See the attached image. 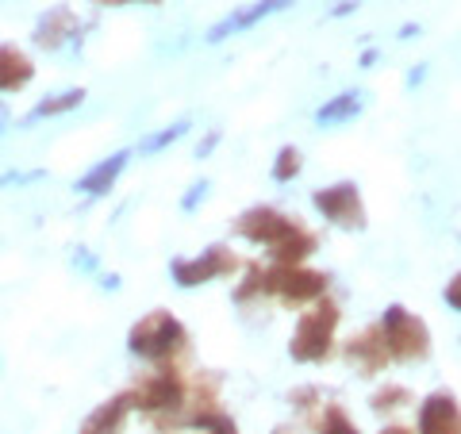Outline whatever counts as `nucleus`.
<instances>
[{
    "mask_svg": "<svg viewBox=\"0 0 461 434\" xmlns=\"http://www.w3.org/2000/svg\"><path fill=\"white\" fill-rule=\"evenodd\" d=\"M69 35H77V16L69 8H50L35 27V42L42 50H58Z\"/></svg>",
    "mask_w": 461,
    "mask_h": 434,
    "instance_id": "4468645a",
    "label": "nucleus"
},
{
    "mask_svg": "<svg viewBox=\"0 0 461 434\" xmlns=\"http://www.w3.org/2000/svg\"><path fill=\"white\" fill-rule=\"evenodd\" d=\"M312 204L320 208V215L327 223H335L342 231L366 227V204H362V193H357L354 181H339V185H327V189H315Z\"/></svg>",
    "mask_w": 461,
    "mask_h": 434,
    "instance_id": "0eeeda50",
    "label": "nucleus"
},
{
    "mask_svg": "<svg viewBox=\"0 0 461 434\" xmlns=\"http://www.w3.org/2000/svg\"><path fill=\"white\" fill-rule=\"evenodd\" d=\"M339 303L330 296H320L315 303H308V312H300L296 320V330L293 339H288V354L300 366H320L335 354V330H339Z\"/></svg>",
    "mask_w": 461,
    "mask_h": 434,
    "instance_id": "20e7f679",
    "label": "nucleus"
},
{
    "mask_svg": "<svg viewBox=\"0 0 461 434\" xmlns=\"http://www.w3.org/2000/svg\"><path fill=\"white\" fill-rule=\"evenodd\" d=\"M32 77H35V62L20 47L5 42L0 47V93H20L32 85Z\"/></svg>",
    "mask_w": 461,
    "mask_h": 434,
    "instance_id": "f8f14e48",
    "label": "nucleus"
},
{
    "mask_svg": "<svg viewBox=\"0 0 461 434\" xmlns=\"http://www.w3.org/2000/svg\"><path fill=\"white\" fill-rule=\"evenodd\" d=\"M357 108H362V93H339L330 104L320 108V123H342V120H350V115H357Z\"/></svg>",
    "mask_w": 461,
    "mask_h": 434,
    "instance_id": "a211bd4d",
    "label": "nucleus"
},
{
    "mask_svg": "<svg viewBox=\"0 0 461 434\" xmlns=\"http://www.w3.org/2000/svg\"><path fill=\"white\" fill-rule=\"evenodd\" d=\"M312 423H315V434H362L354 419L346 415L342 403H323V400H320V408H315Z\"/></svg>",
    "mask_w": 461,
    "mask_h": 434,
    "instance_id": "dca6fc26",
    "label": "nucleus"
},
{
    "mask_svg": "<svg viewBox=\"0 0 461 434\" xmlns=\"http://www.w3.org/2000/svg\"><path fill=\"white\" fill-rule=\"evenodd\" d=\"M185 396H189V381L177 373V366H158L154 373H142V377L135 381V388L127 393L131 408H139L142 415H150L162 430L177 427Z\"/></svg>",
    "mask_w": 461,
    "mask_h": 434,
    "instance_id": "7ed1b4c3",
    "label": "nucleus"
},
{
    "mask_svg": "<svg viewBox=\"0 0 461 434\" xmlns=\"http://www.w3.org/2000/svg\"><path fill=\"white\" fill-rule=\"evenodd\" d=\"M381 434H415V430H408V427H400V423H393V427H384Z\"/></svg>",
    "mask_w": 461,
    "mask_h": 434,
    "instance_id": "393cba45",
    "label": "nucleus"
},
{
    "mask_svg": "<svg viewBox=\"0 0 461 434\" xmlns=\"http://www.w3.org/2000/svg\"><path fill=\"white\" fill-rule=\"evenodd\" d=\"M403 403H411L408 388H403V384H384L381 393H373L369 408H373V411H396V408H403Z\"/></svg>",
    "mask_w": 461,
    "mask_h": 434,
    "instance_id": "aec40b11",
    "label": "nucleus"
},
{
    "mask_svg": "<svg viewBox=\"0 0 461 434\" xmlns=\"http://www.w3.org/2000/svg\"><path fill=\"white\" fill-rule=\"evenodd\" d=\"M420 434H461V415H457L454 393H430L420 403Z\"/></svg>",
    "mask_w": 461,
    "mask_h": 434,
    "instance_id": "9d476101",
    "label": "nucleus"
},
{
    "mask_svg": "<svg viewBox=\"0 0 461 434\" xmlns=\"http://www.w3.org/2000/svg\"><path fill=\"white\" fill-rule=\"evenodd\" d=\"M327 285H330V277L320 269H304V266H266L262 269L254 262L235 296H239V303L266 296V300L285 303V308H308V303L327 296Z\"/></svg>",
    "mask_w": 461,
    "mask_h": 434,
    "instance_id": "f03ea898",
    "label": "nucleus"
},
{
    "mask_svg": "<svg viewBox=\"0 0 461 434\" xmlns=\"http://www.w3.org/2000/svg\"><path fill=\"white\" fill-rule=\"evenodd\" d=\"M127 415H131V400H127V393H120V396L100 403V408L81 423L77 434H120L123 423H127Z\"/></svg>",
    "mask_w": 461,
    "mask_h": 434,
    "instance_id": "ddd939ff",
    "label": "nucleus"
},
{
    "mask_svg": "<svg viewBox=\"0 0 461 434\" xmlns=\"http://www.w3.org/2000/svg\"><path fill=\"white\" fill-rule=\"evenodd\" d=\"M242 262L227 246H208L204 254L196 258H177L173 262V281L181 288H196V285H208V281H220V277H230Z\"/></svg>",
    "mask_w": 461,
    "mask_h": 434,
    "instance_id": "6e6552de",
    "label": "nucleus"
},
{
    "mask_svg": "<svg viewBox=\"0 0 461 434\" xmlns=\"http://www.w3.org/2000/svg\"><path fill=\"white\" fill-rule=\"evenodd\" d=\"M235 235L247 242L266 246V254L273 258V266H304L308 258L320 250L315 231H308L296 215H285L269 204H258L250 212H242L235 220Z\"/></svg>",
    "mask_w": 461,
    "mask_h": 434,
    "instance_id": "f257e3e1",
    "label": "nucleus"
},
{
    "mask_svg": "<svg viewBox=\"0 0 461 434\" xmlns=\"http://www.w3.org/2000/svg\"><path fill=\"white\" fill-rule=\"evenodd\" d=\"M96 5H108V8H123V5H135V0H96ZM142 5H158V0H142Z\"/></svg>",
    "mask_w": 461,
    "mask_h": 434,
    "instance_id": "b1692460",
    "label": "nucleus"
},
{
    "mask_svg": "<svg viewBox=\"0 0 461 434\" xmlns=\"http://www.w3.org/2000/svg\"><path fill=\"white\" fill-rule=\"evenodd\" d=\"M185 127H189V123H173V127H169V131H162V135H158V139L150 142V150H162V147H166V142H173V139H181V135H185Z\"/></svg>",
    "mask_w": 461,
    "mask_h": 434,
    "instance_id": "4be33fe9",
    "label": "nucleus"
},
{
    "mask_svg": "<svg viewBox=\"0 0 461 434\" xmlns=\"http://www.w3.org/2000/svg\"><path fill=\"white\" fill-rule=\"evenodd\" d=\"M127 158H131V150H120V154H112L108 162H96V166L77 181V189H81L85 196H104L112 185L120 181V173H123V166H127Z\"/></svg>",
    "mask_w": 461,
    "mask_h": 434,
    "instance_id": "2eb2a0df",
    "label": "nucleus"
},
{
    "mask_svg": "<svg viewBox=\"0 0 461 434\" xmlns=\"http://www.w3.org/2000/svg\"><path fill=\"white\" fill-rule=\"evenodd\" d=\"M288 5H296V0H254V5L239 8L235 16H227V20L215 23L212 32H208V39L220 42V39H227V35H239V32H247V27H254L258 20H266V16H273V12H281V8H288Z\"/></svg>",
    "mask_w": 461,
    "mask_h": 434,
    "instance_id": "9b49d317",
    "label": "nucleus"
},
{
    "mask_svg": "<svg viewBox=\"0 0 461 434\" xmlns=\"http://www.w3.org/2000/svg\"><path fill=\"white\" fill-rule=\"evenodd\" d=\"M342 354H346V361L362 373V377H381V373L388 369V350H384V339H381V327L373 323V327H366L362 335H354L350 342L342 346Z\"/></svg>",
    "mask_w": 461,
    "mask_h": 434,
    "instance_id": "1a4fd4ad",
    "label": "nucleus"
},
{
    "mask_svg": "<svg viewBox=\"0 0 461 434\" xmlns=\"http://www.w3.org/2000/svg\"><path fill=\"white\" fill-rule=\"evenodd\" d=\"M457 288H461V285H457V277L450 281V288H446V296H450V308H454V312L461 308V300H457Z\"/></svg>",
    "mask_w": 461,
    "mask_h": 434,
    "instance_id": "5701e85b",
    "label": "nucleus"
},
{
    "mask_svg": "<svg viewBox=\"0 0 461 434\" xmlns=\"http://www.w3.org/2000/svg\"><path fill=\"white\" fill-rule=\"evenodd\" d=\"M131 354H139L142 361H154V366H173L185 350H189V330L173 312H150L131 327L127 335Z\"/></svg>",
    "mask_w": 461,
    "mask_h": 434,
    "instance_id": "39448f33",
    "label": "nucleus"
},
{
    "mask_svg": "<svg viewBox=\"0 0 461 434\" xmlns=\"http://www.w3.org/2000/svg\"><path fill=\"white\" fill-rule=\"evenodd\" d=\"M381 327V339H384V350L393 361H423L430 354V330L415 312H408L403 303H388L384 308V320Z\"/></svg>",
    "mask_w": 461,
    "mask_h": 434,
    "instance_id": "423d86ee",
    "label": "nucleus"
},
{
    "mask_svg": "<svg viewBox=\"0 0 461 434\" xmlns=\"http://www.w3.org/2000/svg\"><path fill=\"white\" fill-rule=\"evenodd\" d=\"M185 427H193V430H200V434H239V423H235V419H230L227 411H220V403H215V408L196 411Z\"/></svg>",
    "mask_w": 461,
    "mask_h": 434,
    "instance_id": "f3484780",
    "label": "nucleus"
},
{
    "mask_svg": "<svg viewBox=\"0 0 461 434\" xmlns=\"http://www.w3.org/2000/svg\"><path fill=\"white\" fill-rule=\"evenodd\" d=\"M81 100H85V89H66V93H58L50 100H42V104L32 112V120H42V115H62L69 108H77Z\"/></svg>",
    "mask_w": 461,
    "mask_h": 434,
    "instance_id": "6ab92c4d",
    "label": "nucleus"
},
{
    "mask_svg": "<svg viewBox=\"0 0 461 434\" xmlns=\"http://www.w3.org/2000/svg\"><path fill=\"white\" fill-rule=\"evenodd\" d=\"M300 150L296 147H281V154H277V162H273V181H293L296 173H300Z\"/></svg>",
    "mask_w": 461,
    "mask_h": 434,
    "instance_id": "412c9836",
    "label": "nucleus"
}]
</instances>
